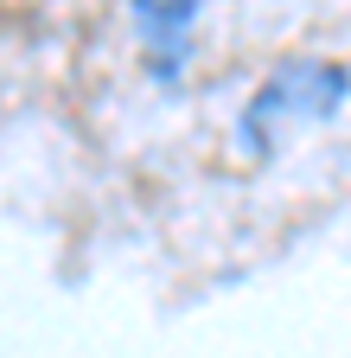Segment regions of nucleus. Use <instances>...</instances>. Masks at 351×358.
Segmentation results:
<instances>
[{"mask_svg": "<svg viewBox=\"0 0 351 358\" xmlns=\"http://www.w3.org/2000/svg\"><path fill=\"white\" fill-rule=\"evenodd\" d=\"M345 90H351V71H345V64L287 58V64L249 96V109H243V141H249L255 154H269V148H275V128L332 115V109L345 103Z\"/></svg>", "mask_w": 351, "mask_h": 358, "instance_id": "nucleus-1", "label": "nucleus"}, {"mask_svg": "<svg viewBox=\"0 0 351 358\" xmlns=\"http://www.w3.org/2000/svg\"><path fill=\"white\" fill-rule=\"evenodd\" d=\"M198 13V0H135V20L147 32H186Z\"/></svg>", "mask_w": 351, "mask_h": 358, "instance_id": "nucleus-2", "label": "nucleus"}]
</instances>
